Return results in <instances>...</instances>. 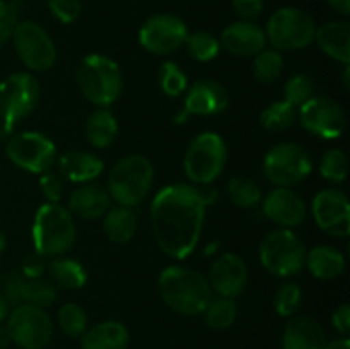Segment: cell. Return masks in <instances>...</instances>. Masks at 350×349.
<instances>
[{"label":"cell","mask_w":350,"mask_h":349,"mask_svg":"<svg viewBox=\"0 0 350 349\" xmlns=\"http://www.w3.org/2000/svg\"><path fill=\"white\" fill-rule=\"evenodd\" d=\"M205 201L195 185H167L150 205V226L157 245L166 255L183 260L200 240Z\"/></svg>","instance_id":"6da1fadb"},{"label":"cell","mask_w":350,"mask_h":349,"mask_svg":"<svg viewBox=\"0 0 350 349\" xmlns=\"http://www.w3.org/2000/svg\"><path fill=\"white\" fill-rule=\"evenodd\" d=\"M159 294L164 303L180 315H200L212 300L207 277L188 267L171 266L161 272Z\"/></svg>","instance_id":"7a4b0ae2"},{"label":"cell","mask_w":350,"mask_h":349,"mask_svg":"<svg viewBox=\"0 0 350 349\" xmlns=\"http://www.w3.org/2000/svg\"><path fill=\"white\" fill-rule=\"evenodd\" d=\"M77 229L74 216L62 204H43L36 212L33 224V242L36 253L57 257L72 248Z\"/></svg>","instance_id":"3957f363"},{"label":"cell","mask_w":350,"mask_h":349,"mask_svg":"<svg viewBox=\"0 0 350 349\" xmlns=\"http://www.w3.org/2000/svg\"><path fill=\"white\" fill-rule=\"evenodd\" d=\"M154 181V166L146 156L130 154L113 166L108 177V194L123 207H135L149 194Z\"/></svg>","instance_id":"277c9868"},{"label":"cell","mask_w":350,"mask_h":349,"mask_svg":"<svg viewBox=\"0 0 350 349\" xmlns=\"http://www.w3.org/2000/svg\"><path fill=\"white\" fill-rule=\"evenodd\" d=\"M77 84L85 99L98 106H109L123 89V75L118 64L105 55H88L77 68Z\"/></svg>","instance_id":"5b68a950"},{"label":"cell","mask_w":350,"mask_h":349,"mask_svg":"<svg viewBox=\"0 0 350 349\" xmlns=\"http://www.w3.org/2000/svg\"><path fill=\"white\" fill-rule=\"evenodd\" d=\"M306 246L291 229H273L260 243V260L277 277L296 276L306 263Z\"/></svg>","instance_id":"8992f818"},{"label":"cell","mask_w":350,"mask_h":349,"mask_svg":"<svg viewBox=\"0 0 350 349\" xmlns=\"http://www.w3.org/2000/svg\"><path fill=\"white\" fill-rule=\"evenodd\" d=\"M40 101V84L27 72H16L0 82V120L2 132L10 133L14 127L34 112Z\"/></svg>","instance_id":"52a82bcc"},{"label":"cell","mask_w":350,"mask_h":349,"mask_svg":"<svg viewBox=\"0 0 350 349\" xmlns=\"http://www.w3.org/2000/svg\"><path fill=\"white\" fill-rule=\"evenodd\" d=\"M228 149L219 133L204 132L195 137L185 154V173L193 183L208 185L222 173Z\"/></svg>","instance_id":"ba28073f"},{"label":"cell","mask_w":350,"mask_h":349,"mask_svg":"<svg viewBox=\"0 0 350 349\" xmlns=\"http://www.w3.org/2000/svg\"><path fill=\"white\" fill-rule=\"evenodd\" d=\"M314 21L304 10L282 7L270 16L267 24V41L277 51L299 50L314 41Z\"/></svg>","instance_id":"9c48e42d"},{"label":"cell","mask_w":350,"mask_h":349,"mask_svg":"<svg viewBox=\"0 0 350 349\" xmlns=\"http://www.w3.org/2000/svg\"><path fill=\"white\" fill-rule=\"evenodd\" d=\"M311 170L313 161L310 153L294 142L277 144L263 159V173L277 187H294L310 177Z\"/></svg>","instance_id":"30bf717a"},{"label":"cell","mask_w":350,"mask_h":349,"mask_svg":"<svg viewBox=\"0 0 350 349\" xmlns=\"http://www.w3.org/2000/svg\"><path fill=\"white\" fill-rule=\"evenodd\" d=\"M10 341L23 349H44L53 337V322L44 308L17 305L7 317Z\"/></svg>","instance_id":"8fae6325"},{"label":"cell","mask_w":350,"mask_h":349,"mask_svg":"<svg viewBox=\"0 0 350 349\" xmlns=\"http://www.w3.org/2000/svg\"><path fill=\"white\" fill-rule=\"evenodd\" d=\"M17 55L27 68L34 72L50 70L57 60V48L50 34L33 21L17 23L12 33Z\"/></svg>","instance_id":"7c38bea8"},{"label":"cell","mask_w":350,"mask_h":349,"mask_svg":"<svg viewBox=\"0 0 350 349\" xmlns=\"http://www.w3.org/2000/svg\"><path fill=\"white\" fill-rule=\"evenodd\" d=\"M5 153L9 159L21 170L43 174L53 166L57 147L53 140H50L41 132H21L10 137Z\"/></svg>","instance_id":"4fadbf2b"},{"label":"cell","mask_w":350,"mask_h":349,"mask_svg":"<svg viewBox=\"0 0 350 349\" xmlns=\"http://www.w3.org/2000/svg\"><path fill=\"white\" fill-rule=\"evenodd\" d=\"M187 36V24L173 14H156L139 31L140 44L154 55H170L180 50Z\"/></svg>","instance_id":"5bb4252c"},{"label":"cell","mask_w":350,"mask_h":349,"mask_svg":"<svg viewBox=\"0 0 350 349\" xmlns=\"http://www.w3.org/2000/svg\"><path fill=\"white\" fill-rule=\"evenodd\" d=\"M301 125L323 139H338L345 130V112L335 99L327 96H313L299 106Z\"/></svg>","instance_id":"9a60e30c"},{"label":"cell","mask_w":350,"mask_h":349,"mask_svg":"<svg viewBox=\"0 0 350 349\" xmlns=\"http://www.w3.org/2000/svg\"><path fill=\"white\" fill-rule=\"evenodd\" d=\"M313 218L317 224L337 238L350 235V204L347 195L338 188H325L313 198Z\"/></svg>","instance_id":"2e32d148"},{"label":"cell","mask_w":350,"mask_h":349,"mask_svg":"<svg viewBox=\"0 0 350 349\" xmlns=\"http://www.w3.org/2000/svg\"><path fill=\"white\" fill-rule=\"evenodd\" d=\"M228 105L229 94L224 86L212 79H200L188 89L183 112L176 116V122H185L190 115H217V113L224 112Z\"/></svg>","instance_id":"e0dca14e"},{"label":"cell","mask_w":350,"mask_h":349,"mask_svg":"<svg viewBox=\"0 0 350 349\" xmlns=\"http://www.w3.org/2000/svg\"><path fill=\"white\" fill-rule=\"evenodd\" d=\"M207 281L219 296L236 298L248 284V267L236 253H222L211 266Z\"/></svg>","instance_id":"ac0fdd59"},{"label":"cell","mask_w":350,"mask_h":349,"mask_svg":"<svg viewBox=\"0 0 350 349\" xmlns=\"http://www.w3.org/2000/svg\"><path fill=\"white\" fill-rule=\"evenodd\" d=\"M262 211L269 221L280 228H294L306 219V204L299 194L287 187H277L263 198Z\"/></svg>","instance_id":"d6986e66"},{"label":"cell","mask_w":350,"mask_h":349,"mask_svg":"<svg viewBox=\"0 0 350 349\" xmlns=\"http://www.w3.org/2000/svg\"><path fill=\"white\" fill-rule=\"evenodd\" d=\"M219 43L231 55L236 57H255L265 50L267 36L265 31L250 21H239L222 31Z\"/></svg>","instance_id":"ffe728a7"},{"label":"cell","mask_w":350,"mask_h":349,"mask_svg":"<svg viewBox=\"0 0 350 349\" xmlns=\"http://www.w3.org/2000/svg\"><path fill=\"white\" fill-rule=\"evenodd\" d=\"M327 335L320 322L308 315H297L286 325L282 337L284 349H323Z\"/></svg>","instance_id":"44dd1931"},{"label":"cell","mask_w":350,"mask_h":349,"mask_svg":"<svg viewBox=\"0 0 350 349\" xmlns=\"http://www.w3.org/2000/svg\"><path fill=\"white\" fill-rule=\"evenodd\" d=\"M111 205V197L108 190L99 185H82L75 188L68 197V211L70 214L82 219H98L108 212Z\"/></svg>","instance_id":"7402d4cb"},{"label":"cell","mask_w":350,"mask_h":349,"mask_svg":"<svg viewBox=\"0 0 350 349\" xmlns=\"http://www.w3.org/2000/svg\"><path fill=\"white\" fill-rule=\"evenodd\" d=\"M62 177L74 183H88L105 170V163L96 154L85 151H68L58 159Z\"/></svg>","instance_id":"603a6c76"},{"label":"cell","mask_w":350,"mask_h":349,"mask_svg":"<svg viewBox=\"0 0 350 349\" xmlns=\"http://www.w3.org/2000/svg\"><path fill=\"white\" fill-rule=\"evenodd\" d=\"M314 40L318 47L335 60L349 65L350 62V26L345 21H330L317 27Z\"/></svg>","instance_id":"cb8c5ba5"},{"label":"cell","mask_w":350,"mask_h":349,"mask_svg":"<svg viewBox=\"0 0 350 349\" xmlns=\"http://www.w3.org/2000/svg\"><path fill=\"white\" fill-rule=\"evenodd\" d=\"M82 337V349H126L129 328L122 322L106 320L88 328Z\"/></svg>","instance_id":"d4e9b609"},{"label":"cell","mask_w":350,"mask_h":349,"mask_svg":"<svg viewBox=\"0 0 350 349\" xmlns=\"http://www.w3.org/2000/svg\"><path fill=\"white\" fill-rule=\"evenodd\" d=\"M304 266H308V269L317 279L330 281L340 276L345 270V257L334 246L320 245L306 253Z\"/></svg>","instance_id":"484cf974"},{"label":"cell","mask_w":350,"mask_h":349,"mask_svg":"<svg viewBox=\"0 0 350 349\" xmlns=\"http://www.w3.org/2000/svg\"><path fill=\"white\" fill-rule=\"evenodd\" d=\"M118 133V122L109 109L99 108L91 113L85 122V137L98 149H106Z\"/></svg>","instance_id":"4316f807"},{"label":"cell","mask_w":350,"mask_h":349,"mask_svg":"<svg viewBox=\"0 0 350 349\" xmlns=\"http://www.w3.org/2000/svg\"><path fill=\"white\" fill-rule=\"evenodd\" d=\"M103 229L111 242L120 243V245L129 243L137 231V218L132 207L118 205V207L108 209L103 221Z\"/></svg>","instance_id":"83f0119b"},{"label":"cell","mask_w":350,"mask_h":349,"mask_svg":"<svg viewBox=\"0 0 350 349\" xmlns=\"http://www.w3.org/2000/svg\"><path fill=\"white\" fill-rule=\"evenodd\" d=\"M48 272H50L51 281L62 289H81L88 281V272L82 263L74 259H65V257L51 260Z\"/></svg>","instance_id":"f1b7e54d"},{"label":"cell","mask_w":350,"mask_h":349,"mask_svg":"<svg viewBox=\"0 0 350 349\" xmlns=\"http://www.w3.org/2000/svg\"><path fill=\"white\" fill-rule=\"evenodd\" d=\"M57 300V289L53 284L41 279H27L24 277L21 286V305H33L38 308H46Z\"/></svg>","instance_id":"f546056e"},{"label":"cell","mask_w":350,"mask_h":349,"mask_svg":"<svg viewBox=\"0 0 350 349\" xmlns=\"http://www.w3.org/2000/svg\"><path fill=\"white\" fill-rule=\"evenodd\" d=\"M205 322L214 331H224L231 327L238 315V307L232 301V298H215L208 301V305L204 310Z\"/></svg>","instance_id":"4dcf8cb0"},{"label":"cell","mask_w":350,"mask_h":349,"mask_svg":"<svg viewBox=\"0 0 350 349\" xmlns=\"http://www.w3.org/2000/svg\"><path fill=\"white\" fill-rule=\"evenodd\" d=\"M228 197L238 207L250 209L262 202V190L252 178L234 177L228 183Z\"/></svg>","instance_id":"1f68e13d"},{"label":"cell","mask_w":350,"mask_h":349,"mask_svg":"<svg viewBox=\"0 0 350 349\" xmlns=\"http://www.w3.org/2000/svg\"><path fill=\"white\" fill-rule=\"evenodd\" d=\"M284 70V58L280 51L273 50V48H265L255 55V62H253V74L263 84H270L275 82L277 79L282 75Z\"/></svg>","instance_id":"d6a6232c"},{"label":"cell","mask_w":350,"mask_h":349,"mask_svg":"<svg viewBox=\"0 0 350 349\" xmlns=\"http://www.w3.org/2000/svg\"><path fill=\"white\" fill-rule=\"evenodd\" d=\"M296 106L282 99V101H275L267 106L262 112V115H260V122H262V125L267 130L277 132V130L289 129L294 123V120H296Z\"/></svg>","instance_id":"836d02e7"},{"label":"cell","mask_w":350,"mask_h":349,"mask_svg":"<svg viewBox=\"0 0 350 349\" xmlns=\"http://www.w3.org/2000/svg\"><path fill=\"white\" fill-rule=\"evenodd\" d=\"M187 51L193 60L197 62H208L215 58L221 50V43L214 34L207 33V31H197L187 36Z\"/></svg>","instance_id":"e575fe53"},{"label":"cell","mask_w":350,"mask_h":349,"mask_svg":"<svg viewBox=\"0 0 350 349\" xmlns=\"http://www.w3.org/2000/svg\"><path fill=\"white\" fill-rule=\"evenodd\" d=\"M58 325L68 337H81L88 331V313L75 303H67L58 310Z\"/></svg>","instance_id":"d590c367"},{"label":"cell","mask_w":350,"mask_h":349,"mask_svg":"<svg viewBox=\"0 0 350 349\" xmlns=\"http://www.w3.org/2000/svg\"><path fill=\"white\" fill-rule=\"evenodd\" d=\"M159 84L171 98H178L188 88V77L174 62H164L159 68Z\"/></svg>","instance_id":"8d00e7d4"},{"label":"cell","mask_w":350,"mask_h":349,"mask_svg":"<svg viewBox=\"0 0 350 349\" xmlns=\"http://www.w3.org/2000/svg\"><path fill=\"white\" fill-rule=\"evenodd\" d=\"M320 171L323 178L334 183H340L347 178L349 173V159L344 151L330 149L323 154L320 163Z\"/></svg>","instance_id":"74e56055"},{"label":"cell","mask_w":350,"mask_h":349,"mask_svg":"<svg viewBox=\"0 0 350 349\" xmlns=\"http://www.w3.org/2000/svg\"><path fill=\"white\" fill-rule=\"evenodd\" d=\"M301 300H303L301 287L296 283H286L277 289L273 305L280 317H293L299 308Z\"/></svg>","instance_id":"f35d334b"},{"label":"cell","mask_w":350,"mask_h":349,"mask_svg":"<svg viewBox=\"0 0 350 349\" xmlns=\"http://www.w3.org/2000/svg\"><path fill=\"white\" fill-rule=\"evenodd\" d=\"M284 92H286V101L291 103L293 106L299 108L301 105L308 101L314 96V86L310 77L304 74H296L286 82L284 86Z\"/></svg>","instance_id":"ab89813d"},{"label":"cell","mask_w":350,"mask_h":349,"mask_svg":"<svg viewBox=\"0 0 350 349\" xmlns=\"http://www.w3.org/2000/svg\"><path fill=\"white\" fill-rule=\"evenodd\" d=\"M19 0H0V48L12 38L14 27L19 23Z\"/></svg>","instance_id":"60d3db41"},{"label":"cell","mask_w":350,"mask_h":349,"mask_svg":"<svg viewBox=\"0 0 350 349\" xmlns=\"http://www.w3.org/2000/svg\"><path fill=\"white\" fill-rule=\"evenodd\" d=\"M48 7H50L51 14L64 24L74 23L81 16L82 10L81 0H50Z\"/></svg>","instance_id":"b9f144b4"},{"label":"cell","mask_w":350,"mask_h":349,"mask_svg":"<svg viewBox=\"0 0 350 349\" xmlns=\"http://www.w3.org/2000/svg\"><path fill=\"white\" fill-rule=\"evenodd\" d=\"M40 187L48 202H51V204H60L65 192L64 178H62L60 174L46 171V173H43V177H41Z\"/></svg>","instance_id":"7bdbcfd3"},{"label":"cell","mask_w":350,"mask_h":349,"mask_svg":"<svg viewBox=\"0 0 350 349\" xmlns=\"http://www.w3.org/2000/svg\"><path fill=\"white\" fill-rule=\"evenodd\" d=\"M232 7L243 19H255L262 14L263 0H232Z\"/></svg>","instance_id":"ee69618b"},{"label":"cell","mask_w":350,"mask_h":349,"mask_svg":"<svg viewBox=\"0 0 350 349\" xmlns=\"http://www.w3.org/2000/svg\"><path fill=\"white\" fill-rule=\"evenodd\" d=\"M44 267H46L44 257L40 255V253H31L23 263V276L27 277V279H38L44 272Z\"/></svg>","instance_id":"f6af8a7d"},{"label":"cell","mask_w":350,"mask_h":349,"mask_svg":"<svg viewBox=\"0 0 350 349\" xmlns=\"http://www.w3.org/2000/svg\"><path fill=\"white\" fill-rule=\"evenodd\" d=\"M332 324L337 328L338 332H342L344 335H347L350 332V307L349 305H340L338 308H335L334 315H332Z\"/></svg>","instance_id":"bcb514c9"},{"label":"cell","mask_w":350,"mask_h":349,"mask_svg":"<svg viewBox=\"0 0 350 349\" xmlns=\"http://www.w3.org/2000/svg\"><path fill=\"white\" fill-rule=\"evenodd\" d=\"M332 9L335 12L342 14V16H349L350 14V0H328Z\"/></svg>","instance_id":"7dc6e473"},{"label":"cell","mask_w":350,"mask_h":349,"mask_svg":"<svg viewBox=\"0 0 350 349\" xmlns=\"http://www.w3.org/2000/svg\"><path fill=\"white\" fill-rule=\"evenodd\" d=\"M323 349H350V341L347 337L337 339V341L327 342Z\"/></svg>","instance_id":"c3c4849f"},{"label":"cell","mask_w":350,"mask_h":349,"mask_svg":"<svg viewBox=\"0 0 350 349\" xmlns=\"http://www.w3.org/2000/svg\"><path fill=\"white\" fill-rule=\"evenodd\" d=\"M9 301H7L5 296L0 293V324H2L3 320H7V317H9Z\"/></svg>","instance_id":"681fc988"},{"label":"cell","mask_w":350,"mask_h":349,"mask_svg":"<svg viewBox=\"0 0 350 349\" xmlns=\"http://www.w3.org/2000/svg\"><path fill=\"white\" fill-rule=\"evenodd\" d=\"M10 334H9V331H7V327L5 325H2L0 324V349H5L7 346L10 344Z\"/></svg>","instance_id":"f907efd6"},{"label":"cell","mask_w":350,"mask_h":349,"mask_svg":"<svg viewBox=\"0 0 350 349\" xmlns=\"http://www.w3.org/2000/svg\"><path fill=\"white\" fill-rule=\"evenodd\" d=\"M5 246H7V238H5V235H3V233L0 231V253H2L3 250H5Z\"/></svg>","instance_id":"816d5d0a"}]
</instances>
